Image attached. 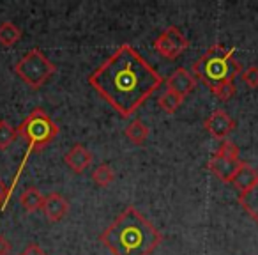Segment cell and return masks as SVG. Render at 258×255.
<instances>
[{"label":"cell","instance_id":"6da1fadb","mask_svg":"<svg viewBox=\"0 0 258 255\" xmlns=\"http://www.w3.org/2000/svg\"><path fill=\"white\" fill-rule=\"evenodd\" d=\"M161 83L163 76L127 43L120 44L89 76V85L122 119L133 115Z\"/></svg>","mask_w":258,"mask_h":255},{"label":"cell","instance_id":"7a4b0ae2","mask_svg":"<svg viewBox=\"0 0 258 255\" xmlns=\"http://www.w3.org/2000/svg\"><path fill=\"white\" fill-rule=\"evenodd\" d=\"M99 241L113 255H151L161 244L163 234L135 206H129L104 229Z\"/></svg>","mask_w":258,"mask_h":255},{"label":"cell","instance_id":"3957f363","mask_svg":"<svg viewBox=\"0 0 258 255\" xmlns=\"http://www.w3.org/2000/svg\"><path fill=\"white\" fill-rule=\"evenodd\" d=\"M235 48H226L223 44H212L200 59L193 62V75L200 82L214 90L225 83H232L239 73H242V66L233 57Z\"/></svg>","mask_w":258,"mask_h":255},{"label":"cell","instance_id":"277c9868","mask_svg":"<svg viewBox=\"0 0 258 255\" xmlns=\"http://www.w3.org/2000/svg\"><path fill=\"white\" fill-rule=\"evenodd\" d=\"M16 131H18V137L25 138L27 151H25V156H23V162L20 163L18 172H16L15 179H13L11 188H9L8 198H11L15 184H16V181L20 179V176H22V170L25 169L29 156L32 155V152H39V151H43V149H46L48 145L55 140V137L58 135V126L55 124L53 119L46 114V110H43V108H34V110L23 119L22 124L16 128Z\"/></svg>","mask_w":258,"mask_h":255},{"label":"cell","instance_id":"5b68a950","mask_svg":"<svg viewBox=\"0 0 258 255\" xmlns=\"http://www.w3.org/2000/svg\"><path fill=\"white\" fill-rule=\"evenodd\" d=\"M55 71H57L55 64L39 48H34V50L27 52L15 66L16 75L34 90L41 89L53 76Z\"/></svg>","mask_w":258,"mask_h":255},{"label":"cell","instance_id":"8992f818","mask_svg":"<svg viewBox=\"0 0 258 255\" xmlns=\"http://www.w3.org/2000/svg\"><path fill=\"white\" fill-rule=\"evenodd\" d=\"M189 46V39L180 32L179 27L172 25L165 29L154 41V50L166 61H175L179 59Z\"/></svg>","mask_w":258,"mask_h":255},{"label":"cell","instance_id":"52a82bcc","mask_svg":"<svg viewBox=\"0 0 258 255\" xmlns=\"http://www.w3.org/2000/svg\"><path fill=\"white\" fill-rule=\"evenodd\" d=\"M204 128L207 130V133L212 135L214 138L225 140V138L235 130V121L230 117L226 110L218 108V110L211 112V115L204 121Z\"/></svg>","mask_w":258,"mask_h":255},{"label":"cell","instance_id":"ba28073f","mask_svg":"<svg viewBox=\"0 0 258 255\" xmlns=\"http://www.w3.org/2000/svg\"><path fill=\"white\" fill-rule=\"evenodd\" d=\"M242 160H232V158H225V156H219L218 152L211 156V160L207 162V169L218 177L223 183H232L235 172L240 169L242 165Z\"/></svg>","mask_w":258,"mask_h":255},{"label":"cell","instance_id":"9c48e42d","mask_svg":"<svg viewBox=\"0 0 258 255\" xmlns=\"http://www.w3.org/2000/svg\"><path fill=\"white\" fill-rule=\"evenodd\" d=\"M197 87V78L186 68H177L172 75L166 78V90H172L177 96L186 99L187 94H191Z\"/></svg>","mask_w":258,"mask_h":255},{"label":"cell","instance_id":"30bf717a","mask_svg":"<svg viewBox=\"0 0 258 255\" xmlns=\"http://www.w3.org/2000/svg\"><path fill=\"white\" fill-rule=\"evenodd\" d=\"M41 211L44 213L50 222H60L69 211V202L64 195L57 193V191H51L44 197V202H43V208Z\"/></svg>","mask_w":258,"mask_h":255},{"label":"cell","instance_id":"8fae6325","mask_svg":"<svg viewBox=\"0 0 258 255\" xmlns=\"http://www.w3.org/2000/svg\"><path fill=\"white\" fill-rule=\"evenodd\" d=\"M92 160H94L92 152L87 151L82 144L73 145V147L69 149V151L66 152V156H64L66 165H68L75 174H82L83 170L89 169L90 163H92Z\"/></svg>","mask_w":258,"mask_h":255},{"label":"cell","instance_id":"7c38bea8","mask_svg":"<svg viewBox=\"0 0 258 255\" xmlns=\"http://www.w3.org/2000/svg\"><path fill=\"white\" fill-rule=\"evenodd\" d=\"M256 179H258V172L249 165V163L244 162L242 165H240V169L235 172V176H233L232 184H233V188L239 191V195H242V193H246L247 190L253 188V184L256 183Z\"/></svg>","mask_w":258,"mask_h":255},{"label":"cell","instance_id":"4fadbf2b","mask_svg":"<svg viewBox=\"0 0 258 255\" xmlns=\"http://www.w3.org/2000/svg\"><path fill=\"white\" fill-rule=\"evenodd\" d=\"M43 202L44 197L41 195V191L36 186H27L22 191V195H20V204L23 206V209L27 213H34L37 209H41L43 208Z\"/></svg>","mask_w":258,"mask_h":255},{"label":"cell","instance_id":"5bb4252c","mask_svg":"<svg viewBox=\"0 0 258 255\" xmlns=\"http://www.w3.org/2000/svg\"><path fill=\"white\" fill-rule=\"evenodd\" d=\"M239 204L244 208V211L258 223V179L253 184L251 190H247L246 193L239 195Z\"/></svg>","mask_w":258,"mask_h":255},{"label":"cell","instance_id":"9a60e30c","mask_svg":"<svg viewBox=\"0 0 258 255\" xmlns=\"http://www.w3.org/2000/svg\"><path fill=\"white\" fill-rule=\"evenodd\" d=\"M125 138H129V142H133L135 145H140L147 140L149 137V126L140 119H135L133 122H129V126L124 130Z\"/></svg>","mask_w":258,"mask_h":255},{"label":"cell","instance_id":"2e32d148","mask_svg":"<svg viewBox=\"0 0 258 255\" xmlns=\"http://www.w3.org/2000/svg\"><path fill=\"white\" fill-rule=\"evenodd\" d=\"M22 37V29L15 25L13 22L0 23V44L6 48H11L15 43H18Z\"/></svg>","mask_w":258,"mask_h":255},{"label":"cell","instance_id":"e0dca14e","mask_svg":"<svg viewBox=\"0 0 258 255\" xmlns=\"http://www.w3.org/2000/svg\"><path fill=\"white\" fill-rule=\"evenodd\" d=\"M115 179V174L108 163H101L92 170V181L101 188H108Z\"/></svg>","mask_w":258,"mask_h":255},{"label":"cell","instance_id":"ac0fdd59","mask_svg":"<svg viewBox=\"0 0 258 255\" xmlns=\"http://www.w3.org/2000/svg\"><path fill=\"white\" fill-rule=\"evenodd\" d=\"M182 101H184L182 97L177 96V94L172 92V90H166V92H163L161 96L158 97L159 108H163L166 114H175V112L179 110L180 105H182Z\"/></svg>","mask_w":258,"mask_h":255},{"label":"cell","instance_id":"d6986e66","mask_svg":"<svg viewBox=\"0 0 258 255\" xmlns=\"http://www.w3.org/2000/svg\"><path fill=\"white\" fill-rule=\"evenodd\" d=\"M16 137H18L16 128H13L8 121H0V149L6 151L16 140Z\"/></svg>","mask_w":258,"mask_h":255},{"label":"cell","instance_id":"ffe728a7","mask_svg":"<svg viewBox=\"0 0 258 255\" xmlns=\"http://www.w3.org/2000/svg\"><path fill=\"white\" fill-rule=\"evenodd\" d=\"M219 156H225V158H232V160H240L239 158V147H237L235 144H233L232 140H228V138H225V140H221V145H219L218 151Z\"/></svg>","mask_w":258,"mask_h":255},{"label":"cell","instance_id":"44dd1931","mask_svg":"<svg viewBox=\"0 0 258 255\" xmlns=\"http://www.w3.org/2000/svg\"><path fill=\"white\" fill-rule=\"evenodd\" d=\"M240 76H242V82L246 83L249 89H258V66H249V68H246L240 73Z\"/></svg>","mask_w":258,"mask_h":255},{"label":"cell","instance_id":"7402d4cb","mask_svg":"<svg viewBox=\"0 0 258 255\" xmlns=\"http://www.w3.org/2000/svg\"><path fill=\"white\" fill-rule=\"evenodd\" d=\"M235 83H225V85H221V87H218V89H214V90H211L212 94H214L218 99H221V101H228V99H232L233 96H235Z\"/></svg>","mask_w":258,"mask_h":255},{"label":"cell","instance_id":"603a6c76","mask_svg":"<svg viewBox=\"0 0 258 255\" xmlns=\"http://www.w3.org/2000/svg\"><path fill=\"white\" fill-rule=\"evenodd\" d=\"M20 255H48V253L43 250V248L39 246V244H36V243H30V244H27V246H25V250H23Z\"/></svg>","mask_w":258,"mask_h":255},{"label":"cell","instance_id":"cb8c5ba5","mask_svg":"<svg viewBox=\"0 0 258 255\" xmlns=\"http://www.w3.org/2000/svg\"><path fill=\"white\" fill-rule=\"evenodd\" d=\"M8 195H9V188H6V184L0 181V206H2V209H4L9 202Z\"/></svg>","mask_w":258,"mask_h":255},{"label":"cell","instance_id":"d4e9b609","mask_svg":"<svg viewBox=\"0 0 258 255\" xmlns=\"http://www.w3.org/2000/svg\"><path fill=\"white\" fill-rule=\"evenodd\" d=\"M11 253V243L8 241V237L0 234V255H9Z\"/></svg>","mask_w":258,"mask_h":255}]
</instances>
